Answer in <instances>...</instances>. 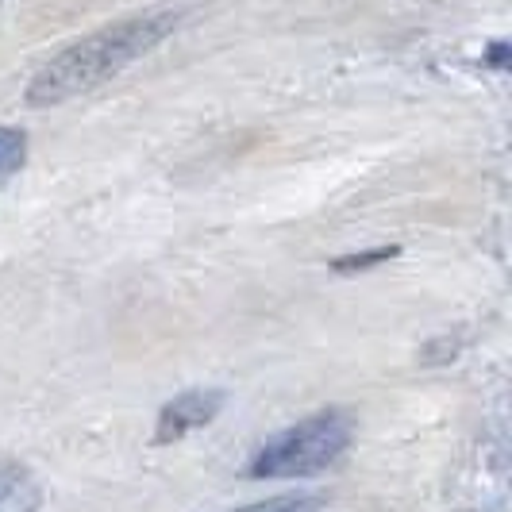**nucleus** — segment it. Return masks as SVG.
Masks as SVG:
<instances>
[{
    "mask_svg": "<svg viewBox=\"0 0 512 512\" xmlns=\"http://www.w3.org/2000/svg\"><path fill=\"white\" fill-rule=\"evenodd\" d=\"M224 401H228L224 389H185L170 405H162L158 420H154V443L166 447V443H178V439L208 428L220 416Z\"/></svg>",
    "mask_w": 512,
    "mask_h": 512,
    "instance_id": "7ed1b4c3",
    "label": "nucleus"
},
{
    "mask_svg": "<svg viewBox=\"0 0 512 512\" xmlns=\"http://www.w3.org/2000/svg\"><path fill=\"white\" fill-rule=\"evenodd\" d=\"M355 439V420L343 409H320L297 420L293 428L278 432L274 439H266L255 451V459L247 462L251 478H308L320 474L347 455Z\"/></svg>",
    "mask_w": 512,
    "mask_h": 512,
    "instance_id": "f03ea898",
    "label": "nucleus"
},
{
    "mask_svg": "<svg viewBox=\"0 0 512 512\" xmlns=\"http://www.w3.org/2000/svg\"><path fill=\"white\" fill-rule=\"evenodd\" d=\"M43 486L24 462H0V512H39Z\"/></svg>",
    "mask_w": 512,
    "mask_h": 512,
    "instance_id": "20e7f679",
    "label": "nucleus"
},
{
    "mask_svg": "<svg viewBox=\"0 0 512 512\" xmlns=\"http://www.w3.org/2000/svg\"><path fill=\"white\" fill-rule=\"evenodd\" d=\"M509 58H512L509 43H493V47L486 51V66H493V70H505V66H509Z\"/></svg>",
    "mask_w": 512,
    "mask_h": 512,
    "instance_id": "6e6552de",
    "label": "nucleus"
},
{
    "mask_svg": "<svg viewBox=\"0 0 512 512\" xmlns=\"http://www.w3.org/2000/svg\"><path fill=\"white\" fill-rule=\"evenodd\" d=\"M401 255V247H374V251H359V255H343L332 262L335 274H359V270H374V266H385L389 258Z\"/></svg>",
    "mask_w": 512,
    "mask_h": 512,
    "instance_id": "0eeeda50",
    "label": "nucleus"
},
{
    "mask_svg": "<svg viewBox=\"0 0 512 512\" xmlns=\"http://www.w3.org/2000/svg\"><path fill=\"white\" fill-rule=\"evenodd\" d=\"M181 16H185L181 8H151L77 39L66 51L54 54L47 66H39V74L27 81V104L54 108V104L74 101L77 93L104 85L108 77L124 74L131 62H139L143 54H151L162 39L178 31Z\"/></svg>",
    "mask_w": 512,
    "mask_h": 512,
    "instance_id": "f257e3e1",
    "label": "nucleus"
},
{
    "mask_svg": "<svg viewBox=\"0 0 512 512\" xmlns=\"http://www.w3.org/2000/svg\"><path fill=\"white\" fill-rule=\"evenodd\" d=\"M324 509V497L320 493H282V497H270V501H258L239 512H320Z\"/></svg>",
    "mask_w": 512,
    "mask_h": 512,
    "instance_id": "423d86ee",
    "label": "nucleus"
},
{
    "mask_svg": "<svg viewBox=\"0 0 512 512\" xmlns=\"http://www.w3.org/2000/svg\"><path fill=\"white\" fill-rule=\"evenodd\" d=\"M27 162V131L24 128H0V185L16 178Z\"/></svg>",
    "mask_w": 512,
    "mask_h": 512,
    "instance_id": "39448f33",
    "label": "nucleus"
}]
</instances>
